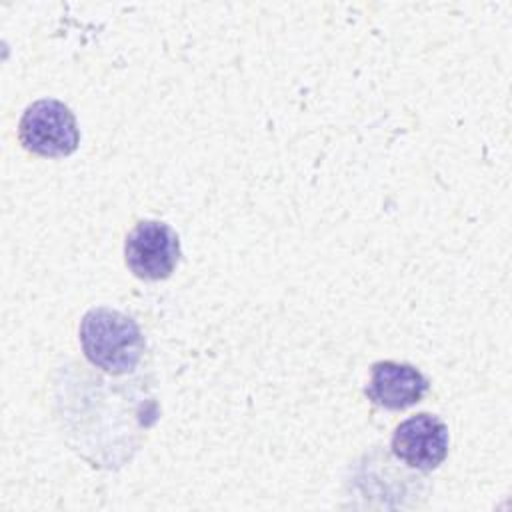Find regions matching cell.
I'll return each instance as SVG.
<instances>
[{"label": "cell", "mask_w": 512, "mask_h": 512, "mask_svg": "<svg viewBox=\"0 0 512 512\" xmlns=\"http://www.w3.org/2000/svg\"><path fill=\"white\" fill-rule=\"evenodd\" d=\"M20 144L38 156L58 158L72 154L80 144V130L72 110L54 98L32 102L18 126Z\"/></svg>", "instance_id": "obj_2"}, {"label": "cell", "mask_w": 512, "mask_h": 512, "mask_svg": "<svg viewBox=\"0 0 512 512\" xmlns=\"http://www.w3.org/2000/svg\"><path fill=\"white\" fill-rule=\"evenodd\" d=\"M428 388L430 382L412 364L380 360L372 364L370 384L364 392L376 406L386 410H404L418 404Z\"/></svg>", "instance_id": "obj_5"}, {"label": "cell", "mask_w": 512, "mask_h": 512, "mask_svg": "<svg viewBox=\"0 0 512 512\" xmlns=\"http://www.w3.org/2000/svg\"><path fill=\"white\" fill-rule=\"evenodd\" d=\"M124 258L136 278L164 280L180 260L178 234L164 222L140 220L126 236Z\"/></svg>", "instance_id": "obj_3"}, {"label": "cell", "mask_w": 512, "mask_h": 512, "mask_svg": "<svg viewBox=\"0 0 512 512\" xmlns=\"http://www.w3.org/2000/svg\"><path fill=\"white\" fill-rule=\"evenodd\" d=\"M78 334L88 362L112 376L132 372L146 346L138 324L106 306L88 310L82 316Z\"/></svg>", "instance_id": "obj_1"}, {"label": "cell", "mask_w": 512, "mask_h": 512, "mask_svg": "<svg viewBox=\"0 0 512 512\" xmlns=\"http://www.w3.org/2000/svg\"><path fill=\"white\" fill-rule=\"evenodd\" d=\"M448 442V426L438 416L420 412L396 426L392 454L410 468L430 472L444 462Z\"/></svg>", "instance_id": "obj_4"}]
</instances>
